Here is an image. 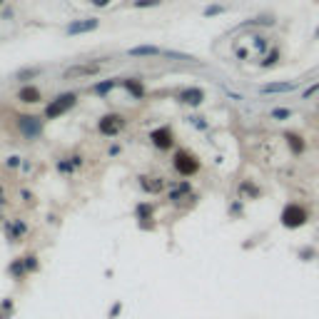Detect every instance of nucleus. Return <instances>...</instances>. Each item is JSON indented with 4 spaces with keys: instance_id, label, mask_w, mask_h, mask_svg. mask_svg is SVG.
Segmentation results:
<instances>
[{
    "instance_id": "16",
    "label": "nucleus",
    "mask_w": 319,
    "mask_h": 319,
    "mask_svg": "<svg viewBox=\"0 0 319 319\" xmlns=\"http://www.w3.org/2000/svg\"><path fill=\"white\" fill-rule=\"evenodd\" d=\"M289 110H284V108H277V110H272V117H274V120H284V117H289Z\"/></svg>"
},
{
    "instance_id": "11",
    "label": "nucleus",
    "mask_w": 319,
    "mask_h": 319,
    "mask_svg": "<svg viewBox=\"0 0 319 319\" xmlns=\"http://www.w3.org/2000/svg\"><path fill=\"white\" fill-rule=\"evenodd\" d=\"M20 127L28 135H33L35 130H40V120L38 117H20Z\"/></svg>"
},
{
    "instance_id": "10",
    "label": "nucleus",
    "mask_w": 319,
    "mask_h": 319,
    "mask_svg": "<svg viewBox=\"0 0 319 319\" xmlns=\"http://www.w3.org/2000/svg\"><path fill=\"white\" fill-rule=\"evenodd\" d=\"M297 85L294 82H272V85H264L262 93L269 95V93H289V90H294Z\"/></svg>"
},
{
    "instance_id": "17",
    "label": "nucleus",
    "mask_w": 319,
    "mask_h": 319,
    "mask_svg": "<svg viewBox=\"0 0 319 319\" xmlns=\"http://www.w3.org/2000/svg\"><path fill=\"white\" fill-rule=\"evenodd\" d=\"M162 0H135L137 8H150V5H160Z\"/></svg>"
},
{
    "instance_id": "22",
    "label": "nucleus",
    "mask_w": 319,
    "mask_h": 319,
    "mask_svg": "<svg viewBox=\"0 0 319 319\" xmlns=\"http://www.w3.org/2000/svg\"><path fill=\"white\" fill-rule=\"evenodd\" d=\"M317 38H319V30H317Z\"/></svg>"
},
{
    "instance_id": "4",
    "label": "nucleus",
    "mask_w": 319,
    "mask_h": 319,
    "mask_svg": "<svg viewBox=\"0 0 319 319\" xmlns=\"http://www.w3.org/2000/svg\"><path fill=\"white\" fill-rule=\"evenodd\" d=\"M122 125H125V120L120 115H108V117L100 120V132L102 135H115V132H120Z\"/></svg>"
},
{
    "instance_id": "13",
    "label": "nucleus",
    "mask_w": 319,
    "mask_h": 319,
    "mask_svg": "<svg viewBox=\"0 0 319 319\" xmlns=\"http://www.w3.org/2000/svg\"><path fill=\"white\" fill-rule=\"evenodd\" d=\"M122 85H125V88L130 90V95H132V97H137V100H140V97H142V93H145L142 82H137V80H125Z\"/></svg>"
},
{
    "instance_id": "21",
    "label": "nucleus",
    "mask_w": 319,
    "mask_h": 319,
    "mask_svg": "<svg viewBox=\"0 0 319 319\" xmlns=\"http://www.w3.org/2000/svg\"><path fill=\"white\" fill-rule=\"evenodd\" d=\"M95 5H108V3H110V0H93Z\"/></svg>"
},
{
    "instance_id": "8",
    "label": "nucleus",
    "mask_w": 319,
    "mask_h": 319,
    "mask_svg": "<svg viewBox=\"0 0 319 319\" xmlns=\"http://www.w3.org/2000/svg\"><path fill=\"white\" fill-rule=\"evenodd\" d=\"M202 90H197V88H189V90H185V93L180 95V100L182 102H187V105H200L202 102Z\"/></svg>"
},
{
    "instance_id": "3",
    "label": "nucleus",
    "mask_w": 319,
    "mask_h": 319,
    "mask_svg": "<svg viewBox=\"0 0 319 319\" xmlns=\"http://www.w3.org/2000/svg\"><path fill=\"white\" fill-rule=\"evenodd\" d=\"M175 167H177L180 175H195V172L200 169V162H197V157L189 155V152H177V155H175Z\"/></svg>"
},
{
    "instance_id": "18",
    "label": "nucleus",
    "mask_w": 319,
    "mask_h": 319,
    "mask_svg": "<svg viewBox=\"0 0 319 319\" xmlns=\"http://www.w3.org/2000/svg\"><path fill=\"white\" fill-rule=\"evenodd\" d=\"M274 60H277V50H272V55L267 57V60H264L262 65H264V68H267V65H274Z\"/></svg>"
},
{
    "instance_id": "12",
    "label": "nucleus",
    "mask_w": 319,
    "mask_h": 319,
    "mask_svg": "<svg viewBox=\"0 0 319 319\" xmlns=\"http://www.w3.org/2000/svg\"><path fill=\"white\" fill-rule=\"evenodd\" d=\"M20 100H23V102H38L40 90L38 88H23V90H20Z\"/></svg>"
},
{
    "instance_id": "6",
    "label": "nucleus",
    "mask_w": 319,
    "mask_h": 319,
    "mask_svg": "<svg viewBox=\"0 0 319 319\" xmlns=\"http://www.w3.org/2000/svg\"><path fill=\"white\" fill-rule=\"evenodd\" d=\"M152 142L160 147V150H167V147H172V132L169 130H155L152 132Z\"/></svg>"
},
{
    "instance_id": "14",
    "label": "nucleus",
    "mask_w": 319,
    "mask_h": 319,
    "mask_svg": "<svg viewBox=\"0 0 319 319\" xmlns=\"http://www.w3.org/2000/svg\"><path fill=\"white\" fill-rule=\"evenodd\" d=\"M287 142H289L292 152H297V155H302V152H304V142H302L300 135H287Z\"/></svg>"
},
{
    "instance_id": "5",
    "label": "nucleus",
    "mask_w": 319,
    "mask_h": 319,
    "mask_svg": "<svg viewBox=\"0 0 319 319\" xmlns=\"http://www.w3.org/2000/svg\"><path fill=\"white\" fill-rule=\"evenodd\" d=\"M97 25H100V20L88 18V20H80V23H73V25L68 28V33H70V35H77V33H93Z\"/></svg>"
},
{
    "instance_id": "19",
    "label": "nucleus",
    "mask_w": 319,
    "mask_h": 319,
    "mask_svg": "<svg viewBox=\"0 0 319 319\" xmlns=\"http://www.w3.org/2000/svg\"><path fill=\"white\" fill-rule=\"evenodd\" d=\"M205 13L207 15H217V13H222V8H220V5H212V8H207Z\"/></svg>"
},
{
    "instance_id": "2",
    "label": "nucleus",
    "mask_w": 319,
    "mask_h": 319,
    "mask_svg": "<svg viewBox=\"0 0 319 319\" xmlns=\"http://www.w3.org/2000/svg\"><path fill=\"white\" fill-rule=\"evenodd\" d=\"M75 105V95L68 93V95H60V97H55L48 108H45V115L48 117H57V115H62L65 110H70Z\"/></svg>"
},
{
    "instance_id": "1",
    "label": "nucleus",
    "mask_w": 319,
    "mask_h": 319,
    "mask_svg": "<svg viewBox=\"0 0 319 319\" xmlns=\"http://www.w3.org/2000/svg\"><path fill=\"white\" fill-rule=\"evenodd\" d=\"M307 222V209L302 205H287L282 212V225L284 227H302Z\"/></svg>"
},
{
    "instance_id": "7",
    "label": "nucleus",
    "mask_w": 319,
    "mask_h": 319,
    "mask_svg": "<svg viewBox=\"0 0 319 319\" xmlns=\"http://www.w3.org/2000/svg\"><path fill=\"white\" fill-rule=\"evenodd\" d=\"M100 70V62H93V65H77V68H70L65 77H75V75H93Z\"/></svg>"
},
{
    "instance_id": "20",
    "label": "nucleus",
    "mask_w": 319,
    "mask_h": 319,
    "mask_svg": "<svg viewBox=\"0 0 319 319\" xmlns=\"http://www.w3.org/2000/svg\"><path fill=\"white\" fill-rule=\"evenodd\" d=\"M319 90V85H314V88H309V90H307V93H304V97H309V95H314Z\"/></svg>"
},
{
    "instance_id": "9",
    "label": "nucleus",
    "mask_w": 319,
    "mask_h": 319,
    "mask_svg": "<svg viewBox=\"0 0 319 319\" xmlns=\"http://www.w3.org/2000/svg\"><path fill=\"white\" fill-rule=\"evenodd\" d=\"M130 55L152 57V55H160V48H155V45H137V48H130Z\"/></svg>"
},
{
    "instance_id": "15",
    "label": "nucleus",
    "mask_w": 319,
    "mask_h": 319,
    "mask_svg": "<svg viewBox=\"0 0 319 319\" xmlns=\"http://www.w3.org/2000/svg\"><path fill=\"white\" fill-rule=\"evenodd\" d=\"M113 85H115V80H108V82H102V85L97 82V85H95V93L105 95V93H108V90H110V88H113Z\"/></svg>"
}]
</instances>
